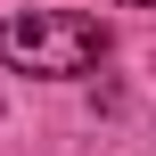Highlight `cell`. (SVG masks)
<instances>
[{"mask_svg": "<svg viewBox=\"0 0 156 156\" xmlns=\"http://www.w3.org/2000/svg\"><path fill=\"white\" fill-rule=\"evenodd\" d=\"M0 58H8L16 74L66 82V74H90V66L107 58V25L82 16V8H16V16L0 25Z\"/></svg>", "mask_w": 156, "mask_h": 156, "instance_id": "1", "label": "cell"}, {"mask_svg": "<svg viewBox=\"0 0 156 156\" xmlns=\"http://www.w3.org/2000/svg\"><path fill=\"white\" fill-rule=\"evenodd\" d=\"M132 8H156V0H132Z\"/></svg>", "mask_w": 156, "mask_h": 156, "instance_id": "2", "label": "cell"}]
</instances>
